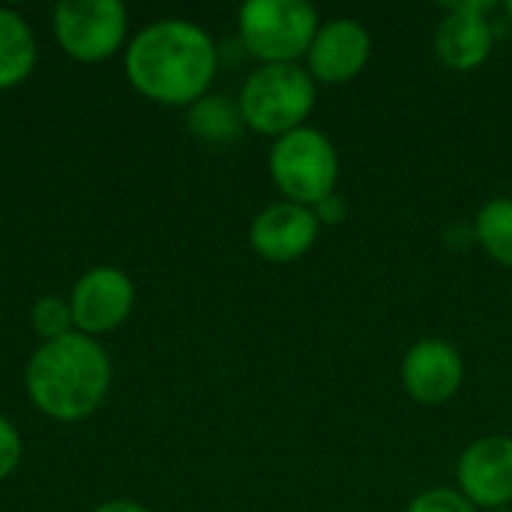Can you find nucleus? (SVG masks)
I'll list each match as a JSON object with an SVG mask.
<instances>
[{
    "label": "nucleus",
    "instance_id": "nucleus-4",
    "mask_svg": "<svg viewBox=\"0 0 512 512\" xmlns=\"http://www.w3.org/2000/svg\"><path fill=\"white\" fill-rule=\"evenodd\" d=\"M270 177L285 201L315 207L336 192L342 162L330 135L315 126H300L270 147Z\"/></svg>",
    "mask_w": 512,
    "mask_h": 512
},
{
    "label": "nucleus",
    "instance_id": "nucleus-13",
    "mask_svg": "<svg viewBox=\"0 0 512 512\" xmlns=\"http://www.w3.org/2000/svg\"><path fill=\"white\" fill-rule=\"evenodd\" d=\"M243 114L237 99L225 93H207L189 105V129L207 144H231L243 132Z\"/></svg>",
    "mask_w": 512,
    "mask_h": 512
},
{
    "label": "nucleus",
    "instance_id": "nucleus-8",
    "mask_svg": "<svg viewBox=\"0 0 512 512\" xmlns=\"http://www.w3.org/2000/svg\"><path fill=\"white\" fill-rule=\"evenodd\" d=\"M405 393L423 408L447 405L465 384V357L462 351L438 336L414 342L399 369Z\"/></svg>",
    "mask_w": 512,
    "mask_h": 512
},
{
    "label": "nucleus",
    "instance_id": "nucleus-18",
    "mask_svg": "<svg viewBox=\"0 0 512 512\" xmlns=\"http://www.w3.org/2000/svg\"><path fill=\"white\" fill-rule=\"evenodd\" d=\"M18 459H21V438L12 429V423L0 417V480L15 471Z\"/></svg>",
    "mask_w": 512,
    "mask_h": 512
},
{
    "label": "nucleus",
    "instance_id": "nucleus-17",
    "mask_svg": "<svg viewBox=\"0 0 512 512\" xmlns=\"http://www.w3.org/2000/svg\"><path fill=\"white\" fill-rule=\"evenodd\" d=\"M405 512H480L456 486H435L411 498Z\"/></svg>",
    "mask_w": 512,
    "mask_h": 512
},
{
    "label": "nucleus",
    "instance_id": "nucleus-16",
    "mask_svg": "<svg viewBox=\"0 0 512 512\" xmlns=\"http://www.w3.org/2000/svg\"><path fill=\"white\" fill-rule=\"evenodd\" d=\"M75 321H72V309H69V303H63L60 297H42V300H36V306H33V327H36V333L45 339V342H54V339H60V336H69Z\"/></svg>",
    "mask_w": 512,
    "mask_h": 512
},
{
    "label": "nucleus",
    "instance_id": "nucleus-6",
    "mask_svg": "<svg viewBox=\"0 0 512 512\" xmlns=\"http://www.w3.org/2000/svg\"><path fill=\"white\" fill-rule=\"evenodd\" d=\"M54 33L75 60H105L126 33V9L120 0H60L54 9Z\"/></svg>",
    "mask_w": 512,
    "mask_h": 512
},
{
    "label": "nucleus",
    "instance_id": "nucleus-3",
    "mask_svg": "<svg viewBox=\"0 0 512 512\" xmlns=\"http://www.w3.org/2000/svg\"><path fill=\"white\" fill-rule=\"evenodd\" d=\"M318 102V81L303 63H261L240 87L243 123L258 135L282 138L306 126Z\"/></svg>",
    "mask_w": 512,
    "mask_h": 512
},
{
    "label": "nucleus",
    "instance_id": "nucleus-11",
    "mask_svg": "<svg viewBox=\"0 0 512 512\" xmlns=\"http://www.w3.org/2000/svg\"><path fill=\"white\" fill-rule=\"evenodd\" d=\"M321 234V222L312 207L294 201H276L264 207L249 225L252 249L270 264H291L303 258Z\"/></svg>",
    "mask_w": 512,
    "mask_h": 512
},
{
    "label": "nucleus",
    "instance_id": "nucleus-1",
    "mask_svg": "<svg viewBox=\"0 0 512 512\" xmlns=\"http://www.w3.org/2000/svg\"><path fill=\"white\" fill-rule=\"evenodd\" d=\"M219 54L210 33L183 18L147 24L126 51L132 87L162 105H195L216 78Z\"/></svg>",
    "mask_w": 512,
    "mask_h": 512
},
{
    "label": "nucleus",
    "instance_id": "nucleus-10",
    "mask_svg": "<svg viewBox=\"0 0 512 512\" xmlns=\"http://www.w3.org/2000/svg\"><path fill=\"white\" fill-rule=\"evenodd\" d=\"M372 60L369 27L357 18H327L321 21L309 54L306 69L318 84H345L354 81Z\"/></svg>",
    "mask_w": 512,
    "mask_h": 512
},
{
    "label": "nucleus",
    "instance_id": "nucleus-15",
    "mask_svg": "<svg viewBox=\"0 0 512 512\" xmlns=\"http://www.w3.org/2000/svg\"><path fill=\"white\" fill-rule=\"evenodd\" d=\"M474 240L501 267L512 270V198H489L474 216Z\"/></svg>",
    "mask_w": 512,
    "mask_h": 512
},
{
    "label": "nucleus",
    "instance_id": "nucleus-22",
    "mask_svg": "<svg viewBox=\"0 0 512 512\" xmlns=\"http://www.w3.org/2000/svg\"><path fill=\"white\" fill-rule=\"evenodd\" d=\"M492 512H512V507H504V510H492Z\"/></svg>",
    "mask_w": 512,
    "mask_h": 512
},
{
    "label": "nucleus",
    "instance_id": "nucleus-19",
    "mask_svg": "<svg viewBox=\"0 0 512 512\" xmlns=\"http://www.w3.org/2000/svg\"><path fill=\"white\" fill-rule=\"evenodd\" d=\"M312 210H315V216H318V222H321V228H324V225H339V222L345 219V213H348V204L342 201L339 192H333V195H327L321 204H315Z\"/></svg>",
    "mask_w": 512,
    "mask_h": 512
},
{
    "label": "nucleus",
    "instance_id": "nucleus-20",
    "mask_svg": "<svg viewBox=\"0 0 512 512\" xmlns=\"http://www.w3.org/2000/svg\"><path fill=\"white\" fill-rule=\"evenodd\" d=\"M93 512H150L144 510L141 504H132V501H108V504H102L99 510Z\"/></svg>",
    "mask_w": 512,
    "mask_h": 512
},
{
    "label": "nucleus",
    "instance_id": "nucleus-21",
    "mask_svg": "<svg viewBox=\"0 0 512 512\" xmlns=\"http://www.w3.org/2000/svg\"><path fill=\"white\" fill-rule=\"evenodd\" d=\"M504 12L510 15V21H512V0H507V3H504Z\"/></svg>",
    "mask_w": 512,
    "mask_h": 512
},
{
    "label": "nucleus",
    "instance_id": "nucleus-2",
    "mask_svg": "<svg viewBox=\"0 0 512 512\" xmlns=\"http://www.w3.org/2000/svg\"><path fill=\"white\" fill-rule=\"evenodd\" d=\"M111 366L105 351L84 333L42 342L27 366L33 405L54 420H84L108 393Z\"/></svg>",
    "mask_w": 512,
    "mask_h": 512
},
{
    "label": "nucleus",
    "instance_id": "nucleus-9",
    "mask_svg": "<svg viewBox=\"0 0 512 512\" xmlns=\"http://www.w3.org/2000/svg\"><path fill=\"white\" fill-rule=\"evenodd\" d=\"M495 3L489 0H465L444 6V18L435 27V54L453 72L480 69L495 48V24L489 12Z\"/></svg>",
    "mask_w": 512,
    "mask_h": 512
},
{
    "label": "nucleus",
    "instance_id": "nucleus-7",
    "mask_svg": "<svg viewBox=\"0 0 512 512\" xmlns=\"http://www.w3.org/2000/svg\"><path fill=\"white\" fill-rule=\"evenodd\" d=\"M456 489L477 510L512 507V438L483 435L471 441L456 462Z\"/></svg>",
    "mask_w": 512,
    "mask_h": 512
},
{
    "label": "nucleus",
    "instance_id": "nucleus-5",
    "mask_svg": "<svg viewBox=\"0 0 512 512\" xmlns=\"http://www.w3.org/2000/svg\"><path fill=\"white\" fill-rule=\"evenodd\" d=\"M321 27L309 0H246L237 12L243 48L261 63H300Z\"/></svg>",
    "mask_w": 512,
    "mask_h": 512
},
{
    "label": "nucleus",
    "instance_id": "nucleus-14",
    "mask_svg": "<svg viewBox=\"0 0 512 512\" xmlns=\"http://www.w3.org/2000/svg\"><path fill=\"white\" fill-rule=\"evenodd\" d=\"M33 63H36V42L27 21L12 9H0V87H12L24 81Z\"/></svg>",
    "mask_w": 512,
    "mask_h": 512
},
{
    "label": "nucleus",
    "instance_id": "nucleus-12",
    "mask_svg": "<svg viewBox=\"0 0 512 512\" xmlns=\"http://www.w3.org/2000/svg\"><path fill=\"white\" fill-rule=\"evenodd\" d=\"M132 303H135V288L129 276L114 267H96L75 282L69 309L75 327L84 336H90L123 324L126 315L132 312Z\"/></svg>",
    "mask_w": 512,
    "mask_h": 512
}]
</instances>
